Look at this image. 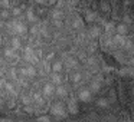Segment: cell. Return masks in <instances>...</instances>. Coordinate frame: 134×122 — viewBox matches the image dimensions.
Wrapping results in <instances>:
<instances>
[{
  "label": "cell",
  "instance_id": "10",
  "mask_svg": "<svg viewBox=\"0 0 134 122\" xmlns=\"http://www.w3.org/2000/svg\"><path fill=\"white\" fill-rule=\"evenodd\" d=\"M51 69L53 70V73H61L62 69H64V63H62V62H53Z\"/></svg>",
  "mask_w": 134,
  "mask_h": 122
},
{
  "label": "cell",
  "instance_id": "11",
  "mask_svg": "<svg viewBox=\"0 0 134 122\" xmlns=\"http://www.w3.org/2000/svg\"><path fill=\"white\" fill-rule=\"evenodd\" d=\"M68 109H69L71 113H76V112H78V106H76V102L74 101V99H71V101L68 102Z\"/></svg>",
  "mask_w": 134,
  "mask_h": 122
},
{
  "label": "cell",
  "instance_id": "1",
  "mask_svg": "<svg viewBox=\"0 0 134 122\" xmlns=\"http://www.w3.org/2000/svg\"><path fill=\"white\" fill-rule=\"evenodd\" d=\"M51 112H52V115L59 116V118H64V116H66V111H65L62 102H56V103H53L52 106H51Z\"/></svg>",
  "mask_w": 134,
  "mask_h": 122
},
{
  "label": "cell",
  "instance_id": "8",
  "mask_svg": "<svg viewBox=\"0 0 134 122\" xmlns=\"http://www.w3.org/2000/svg\"><path fill=\"white\" fill-rule=\"evenodd\" d=\"M55 93L59 96V98H66V95H68V90H66V88H65L64 85H61V86H56V89H55Z\"/></svg>",
  "mask_w": 134,
  "mask_h": 122
},
{
  "label": "cell",
  "instance_id": "13",
  "mask_svg": "<svg viewBox=\"0 0 134 122\" xmlns=\"http://www.w3.org/2000/svg\"><path fill=\"white\" fill-rule=\"evenodd\" d=\"M6 105H7V108H15L16 106V98L15 96H9V98L6 99Z\"/></svg>",
  "mask_w": 134,
  "mask_h": 122
},
{
  "label": "cell",
  "instance_id": "2",
  "mask_svg": "<svg viewBox=\"0 0 134 122\" xmlns=\"http://www.w3.org/2000/svg\"><path fill=\"white\" fill-rule=\"evenodd\" d=\"M55 89H56V88L53 86L51 82H49V83H46L43 86V96H45V98H52V96L55 95Z\"/></svg>",
  "mask_w": 134,
  "mask_h": 122
},
{
  "label": "cell",
  "instance_id": "7",
  "mask_svg": "<svg viewBox=\"0 0 134 122\" xmlns=\"http://www.w3.org/2000/svg\"><path fill=\"white\" fill-rule=\"evenodd\" d=\"M25 17H26V20L29 22V23H35V22H38V16L33 13L32 9H27L26 10V16H25Z\"/></svg>",
  "mask_w": 134,
  "mask_h": 122
},
{
  "label": "cell",
  "instance_id": "15",
  "mask_svg": "<svg viewBox=\"0 0 134 122\" xmlns=\"http://www.w3.org/2000/svg\"><path fill=\"white\" fill-rule=\"evenodd\" d=\"M0 7H10V9H12L13 4L10 3V2H0Z\"/></svg>",
  "mask_w": 134,
  "mask_h": 122
},
{
  "label": "cell",
  "instance_id": "4",
  "mask_svg": "<svg viewBox=\"0 0 134 122\" xmlns=\"http://www.w3.org/2000/svg\"><path fill=\"white\" fill-rule=\"evenodd\" d=\"M22 46H23V43H22V39L19 38V36H13L12 38V49L13 50H20Z\"/></svg>",
  "mask_w": 134,
  "mask_h": 122
},
{
  "label": "cell",
  "instance_id": "16",
  "mask_svg": "<svg viewBox=\"0 0 134 122\" xmlns=\"http://www.w3.org/2000/svg\"><path fill=\"white\" fill-rule=\"evenodd\" d=\"M38 121H39V122H51V119L48 118V116H39Z\"/></svg>",
  "mask_w": 134,
  "mask_h": 122
},
{
  "label": "cell",
  "instance_id": "20",
  "mask_svg": "<svg viewBox=\"0 0 134 122\" xmlns=\"http://www.w3.org/2000/svg\"><path fill=\"white\" fill-rule=\"evenodd\" d=\"M0 42H2V36H0Z\"/></svg>",
  "mask_w": 134,
  "mask_h": 122
},
{
  "label": "cell",
  "instance_id": "12",
  "mask_svg": "<svg viewBox=\"0 0 134 122\" xmlns=\"http://www.w3.org/2000/svg\"><path fill=\"white\" fill-rule=\"evenodd\" d=\"M9 17H12V12H10L9 9L0 10V19H4V20H7Z\"/></svg>",
  "mask_w": 134,
  "mask_h": 122
},
{
  "label": "cell",
  "instance_id": "19",
  "mask_svg": "<svg viewBox=\"0 0 134 122\" xmlns=\"http://www.w3.org/2000/svg\"><path fill=\"white\" fill-rule=\"evenodd\" d=\"M130 63H131V65H133V66H134V56H133V58L130 59Z\"/></svg>",
  "mask_w": 134,
  "mask_h": 122
},
{
  "label": "cell",
  "instance_id": "3",
  "mask_svg": "<svg viewBox=\"0 0 134 122\" xmlns=\"http://www.w3.org/2000/svg\"><path fill=\"white\" fill-rule=\"evenodd\" d=\"M91 90L90 89H87V88H82V89H79V92H78V96H79V99L81 101H84V102H88L91 99Z\"/></svg>",
  "mask_w": 134,
  "mask_h": 122
},
{
  "label": "cell",
  "instance_id": "14",
  "mask_svg": "<svg viewBox=\"0 0 134 122\" xmlns=\"http://www.w3.org/2000/svg\"><path fill=\"white\" fill-rule=\"evenodd\" d=\"M71 79H72L74 82H79V81H81V73H78V72H74L72 75H71Z\"/></svg>",
  "mask_w": 134,
  "mask_h": 122
},
{
  "label": "cell",
  "instance_id": "9",
  "mask_svg": "<svg viewBox=\"0 0 134 122\" xmlns=\"http://www.w3.org/2000/svg\"><path fill=\"white\" fill-rule=\"evenodd\" d=\"M115 30H117V35H120V36L127 35V26H125V23H122V22L115 26Z\"/></svg>",
  "mask_w": 134,
  "mask_h": 122
},
{
  "label": "cell",
  "instance_id": "6",
  "mask_svg": "<svg viewBox=\"0 0 134 122\" xmlns=\"http://www.w3.org/2000/svg\"><path fill=\"white\" fill-rule=\"evenodd\" d=\"M4 56H6V58H13V59H16V60L19 59V53L16 52V50H13L12 47H4Z\"/></svg>",
  "mask_w": 134,
  "mask_h": 122
},
{
  "label": "cell",
  "instance_id": "18",
  "mask_svg": "<svg viewBox=\"0 0 134 122\" xmlns=\"http://www.w3.org/2000/svg\"><path fill=\"white\" fill-rule=\"evenodd\" d=\"M124 22H125V23H131V22H133V19L128 17V16H125V17H124Z\"/></svg>",
  "mask_w": 134,
  "mask_h": 122
},
{
  "label": "cell",
  "instance_id": "17",
  "mask_svg": "<svg viewBox=\"0 0 134 122\" xmlns=\"http://www.w3.org/2000/svg\"><path fill=\"white\" fill-rule=\"evenodd\" d=\"M98 105H99V106H107V101H105V99H99Z\"/></svg>",
  "mask_w": 134,
  "mask_h": 122
},
{
  "label": "cell",
  "instance_id": "5",
  "mask_svg": "<svg viewBox=\"0 0 134 122\" xmlns=\"http://www.w3.org/2000/svg\"><path fill=\"white\" fill-rule=\"evenodd\" d=\"M51 81H52V82H51L52 85H58V86H61L64 78H62L61 73H52V75H51Z\"/></svg>",
  "mask_w": 134,
  "mask_h": 122
}]
</instances>
